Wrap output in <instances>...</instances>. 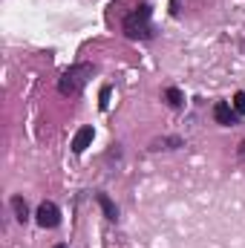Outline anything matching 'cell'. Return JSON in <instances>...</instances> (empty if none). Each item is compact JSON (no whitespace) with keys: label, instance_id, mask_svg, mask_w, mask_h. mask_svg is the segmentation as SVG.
<instances>
[{"label":"cell","instance_id":"cell-1","mask_svg":"<svg viewBox=\"0 0 245 248\" xmlns=\"http://www.w3.org/2000/svg\"><path fill=\"white\" fill-rule=\"evenodd\" d=\"M124 32H127V38H133V41H144V38H150L153 35V26H150V6L147 3H141L133 15H127L124 17Z\"/></svg>","mask_w":245,"mask_h":248},{"label":"cell","instance_id":"cell-2","mask_svg":"<svg viewBox=\"0 0 245 248\" xmlns=\"http://www.w3.org/2000/svg\"><path fill=\"white\" fill-rule=\"evenodd\" d=\"M90 75H92V66H90V63H75V66H69L61 75V81H58V93H61V95H75V93H81V87L90 81Z\"/></svg>","mask_w":245,"mask_h":248},{"label":"cell","instance_id":"cell-3","mask_svg":"<svg viewBox=\"0 0 245 248\" xmlns=\"http://www.w3.org/2000/svg\"><path fill=\"white\" fill-rule=\"evenodd\" d=\"M35 217H38V225L41 228H55L61 222V211H58L55 202H41V208H38Z\"/></svg>","mask_w":245,"mask_h":248},{"label":"cell","instance_id":"cell-4","mask_svg":"<svg viewBox=\"0 0 245 248\" xmlns=\"http://www.w3.org/2000/svg\"><path fill=\"white\" fill-rule=\"evenodd\" d=\"M214 119H216V124H225V127H231V124H237V110H234L231 104L219 101V104L214 107Z\"/></svg>","mask_w":245,"mask_h":248},{"label":"cell","instance_id":"cell-5","mask_svg":"<svg viewBox=\"0 0 245 248\" xmlns=\"http://www.w3.org/2000/svg\"><path fill=\"white\" fill-rule=\"evenodd\" d=\"M90 141H92V127H81V130L75 133V139H72V150H75V153H84V150L90 147Z\"/></svg>","mask_w":245,"mask_h":248},{"label":"cell","instance_id":"cell-6","mask_svg":"<svg viewBox=\"0 0 245 248\" xmlns=\"http://www.w3.org/2000/svg\"><path fill=\"white\" fill-rule=\"evenodd\" d=\"M12 211H15V219L17 222H26L29 219V208H26L23 196H12Z\"/></svg>","mask_w":245,"mask_h":248},{"label":"cell","instance_id":"cell-7","mask_svg":"<svg viewBox=\"0 0 245 248\" xmlns=\"http://www.w3.org/2000/svg\"><path fill=\"white\" fill-rule=\"evenodd\" d=\"M95 199H98V205H101V211H104L107 219H116V217H119V211H116V205H113V199H110L107 193H98Z\"/></svg>","mask_w":245,"mask_h":248},{"label":"cell","instance_id":"cell-8","mask_svg":"<svg viewBox=\"0 0 245 248\" xmlns=\"http://www.w3.org/2000/svg\"><path fill=\"white\" fill-rule=\"evenodd\" d=\"M165 98H168V104H170V107H182V104H184L182 93H179L176 87H170V90H165Z\"/></svg>","mask_w":245,"mask_h":248},{"label":"cell","instance_id":"cell-9","mask_svg":"<svg viewBox=\"0 0 245 248\" xmlns=\"http://www.w3.org/2000/svg\"><path fill=\"white\" fill-rule=\"evenodd\" d=\"M182 144V139H159V141H153V150H168V147H179Z\"/></svg>","mask_w":245,"mask_h":248},{"label":"cell","instance_id":"cell-10","mask_svg":"<svg viewBox=\"0 0 245 248\" xmlns=\"http://www.w3.org/2000/svg\"><path fill=\"white\" fill-rule=\"evenodd\" d=\"M234 110H237V116H243V113H245V93H243V90L234 95Z\"/></svg>","mask_w":245,"mask_h":248},{"label":"cell","instance_id":"cell-11","mask_svg":"<svg viewBox=\"0 0 245 248\" xmlns=\"http://www.w3.org/2000/svg\"><path fill=\"white\" fill-rule=\"evenodd\" d=\"M107 101H110V87H104V90H101V101H98V107H101V110H107Z\"/></svg>","mask_w":245,"mask_h":248},{"label":"cell","instance_id":"cell-12","mask_svg":"<svg viewBox=\"0 0 245 248\" xmlns=\"http://www.w3.org/2000/svg\"><path fill=\"white\" fill-rule=\"evenodd\" d=\"M55 248H66V246H55Z\"/></svg>","mask_w":245,"mask_h":248}]
</instances>
